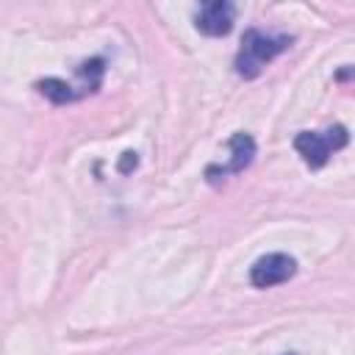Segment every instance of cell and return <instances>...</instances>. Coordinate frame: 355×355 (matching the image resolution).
Wrapping results in <instances>:
<instances>
[{"label": "cell", "instance_id": "1", "mask_svg": "<svg viewBox=\"0 0 355 355\" xmlns=\"http://www.w3.org/2000/svg\"><path fill=\"white\" fill-rule=\"evenodd\" d=\"M288 47H291V36H286V33L277 36V33H263V31H258V28L244 31L241 47H239L236 61H233L236 75L244 78V80L258 78V75L263 72V67H266L272 58H277L283 50H288Z\"/></svg>", "mask_w": 355, "mask_h": 355}, {"label": "cell", "instance_id": "2", "mask_svg": "<svg viewBox=\"0 0 355 355\" xmlns=\"http://www.w3.org/2000/svg\"><path fill=\"white\" fill-rule=\"evenodd\" d=\"M349 144V130L344 125H330L327 130H300L294 136V150L302 155L305 166L322 169L333 153Z\"/></svg>", "mask_w": 355, "mask_h": 355}, {"label": "cell", "instance_id": "3", "mask_svg": "<svg viewBox=\"0 0 355 355\" xmlns=\"http://www.w3.org/2000/svg\"><path fill=\"white\" fill-rule=\"evenodd\" d=\"M297 275V261L288 252H266L250 266V283L255 288H272Z\"/></svg>", "mask_w": 355, "mask_h": 355}, {"label": "cell", "instance_id": "4", "mask_svg": "<svg viewBox=\"0 0 355 355\" xmlns=\"http://www.w3.org/2000/svg\"><path fill=\"white\" fill-rule=\"evenodd\" d=\"M227 150H230V161L227 164H208L205 166V178L211 183H216L219 178L244 172L255 158V139L250 133H244V130H236L230 136V141H227Z\"/></svg>", "mask_w": 355, "mask_h": 355}, {"label": "cell", "instance_id": "5", "mask_svg": "<svg viewBox=\"0 0 355 355\" xmlns=\"http://www.w3.org/2000/svg\"><path fill=\"white\" fill-rule=\"evenodd\" d=\"M236 22V6L227 0L202 3L194 14V28L205 36H227Z\"/></svg>", "mask_w": 355, "mask_h": 355}, {"label": "cell", "instance_id": "6", "mask_svg": "<svg viewBox=\"0 0 355 355\" xmlns=\"http://www.w3.org/2000/svg\"><path fill=\"white\" fill-rule=\"evenodd\" d=\"M36 89H39V94H44L55 105L78 100V92H72V86L67 80H61V78H42V80H36Z\"/></svg>", "mask_w": 355, "mask_h": 355}, {"label": "cell", "instance_id": "7", "mask_svg": "<svg viewBox=\"0 0 355 355\" xmlns=\"http://www.w3.org/2000/svg\"><path fill=\"white\" fill-rule=\"evenodd\" d=\"M136 164H139V158H136V153H122V161H119V172L122 175H128L130 169H136Z\"/></svg>", "mask_w": 355, "mask_h": 355}, {"label": "cell", "instance_id": "8", "mask_svg": "<svg viewBox=\"0 0 355 355\" xmlns=\"http://www.w3.org/2000/svg\"><path fill=\"white\" fill-rule=\"evenodd\" d=\"M347 78H352V80H355V67H344V69H338V72H336V80H347Z\"/></svg>", "mask_w": 355, "mask_h": 355}, {"label": "cell", "instance_id": "9", "mask_svg": "<svg viewBox=\"0 0 355 355\" xmlns=\"http://www.w3.org/2000/svg\"><path fill=\"white\" fill-rule=\"evenodd\" d=\"M286 355H294V352H286Z\"/></svg>", "mask_w": 355, "mask_h": 355}]
</instances>
